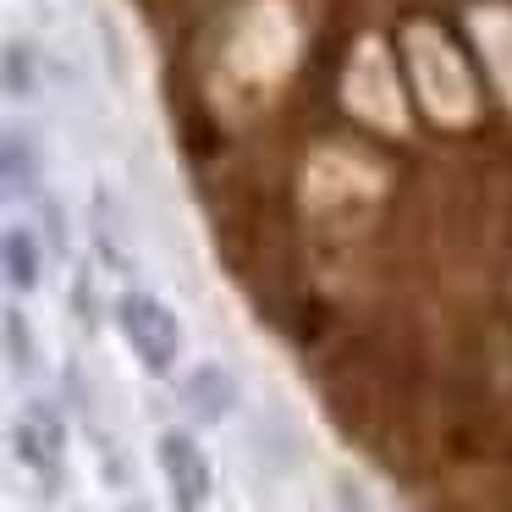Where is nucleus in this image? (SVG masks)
Masks as SVG:
<instances>
[{"instance_id": "nucleus-1", "label": "nucleus", "mask_w": 512, "mask_h": 512, "mask_svg": "<svg viewBox=\"0 0 512 512\" xmlns=\"http://www.w3.org/2000/svg\"><path fill=\"white\" fill-rule=\"evenodd\" d=\"M116 331L133 347V358L144 364V375H171L182 358V325L171 314V303H160L155 292H122L116 298Z\"/></svg>"}, {"instance_id": "nucleus-2", "label": "nucleus", "mask_w": 512, "mask_h": 512, "mask_svg": "<svg viewBox=\"0 0 512 512\" xmlns=\"http://www.w3.org/2000/svg\"><path fill=\"white\" fill-rule=\"evenodd\" d=\"M155 463H160V479H166V490H171V507L204 512V501H210V490H215V468H210V457H204V446L193 441L188 430H160Z\"/></svg>"}, {"instance_id": "nucleus-3", "label": "nucleus", "mask_w": 512, "mask_h": 512, "mask_svg": "<svg viewBox=\"0 0 512 512\" xmlns=\"http://www.w3.org/2000/svg\"><path fill=\"white\" fill-rule=\"evenodd\" d=\"M12 446H17V463L34 468L45 485H61V452H67V424L50 402H28V413L17 419L12 430Z\"/></svg>"}, {"instance_id": "nucleus-4", "label": "nucleus", "mask_w": 512, "mask_h": 512, "mask_svg": "<svg viewBox=\"0 0 512 512\" xmlns=\"http://www.w3.org/2000/svg\"><path fill=\"white\" fill-rule=\"evenodd\" d=\"M182 408H188L193 424H226L237 413V402H243V391H237V375L226 364H193L188 375H182Z\"/></svg>"}, {"instance_id": "nucleus-5", "label": "nucleus", "mask_w": 512, "mask_h": 512, "mask_svg": "<svg viewBox=\"0 0 512 512\" xmlns=\"http://www.w3.org/2000/svg\"><path fill=\"white\" fill-rule=\"evenodd\" d=\"M39 171H45L39 138L28 133V127H0V188H6V204H12V199H34V193H39Z\"/></svg>"}, {"instance_id": "nucleus-6", "label": "nucleus", "mask_w": 512, "mask_h": 512, "mask_svg": "<svg viewBox=\"0 0 512 512\" xmlns=\"http://www.w3.org/2000/svg\"><path fill=\"white\" fill-rule=\"evenodd\" d=\"M0 281L17 298L39 292V281H45V243H39L34 226H6V237H0Z\"/></svg>"}, {"instance_id": "nucleus-7", "label": "nucleus", "mask_w": 512, "mask_h": 512, "mask_svg": "<svg viewBox=\"0 0 512 512\" xmlns=\"http://www.w3.org/2000/svg\"><path fill=\"white\" fill-rule=\"evenodd\" d=\"M0 94L17 105L39 100V45L34 39H6L0 45Z\"/></svg>"}, {"instance_id": "nucleus-8", "label": "nucleus", "mask_w": 512, "mask_h": 512, "mask_svg": "<svg viewBox=\"0 0 512 512\" xmlns=\"http://www.w3.org/2000/svg\"><path fill=\"white\" fill-rule=\"evenodd\" d=\"M0 353H6V369H12L17 380H28L39 369V336H34V325H28V314L17 309V303H6V314H0Z\"/></svg>"}, {"instance_id": "nucleus-9", "label": "nucleus", "mask_w": 512, "mask_h": 512, "mask_svg": "<svg viewBox=\"0 0 512 512\" xmlns=\"http://www.w3.org/2000/svg\"><path fill=\"white\" fill-rule=\"evenodd\" d=\"M45 237L56 243V254H67V221H61V204L45 199Z\"/></svg>"}, {"instance_id": "nucleus-10", "label": "nucleus", "mask_w": 512, "mask_h": 512, "mask_svg": "<svg viewBox=\"0 0 512 512\" xmlns=\"http://www.w3.org/2000/svg\"><path fill=\"white\" fill-rule=\"evenodd\" d=\"M122 512H149V507H138V501H133V507H122Z\"/></svg>"}, {"instance_id": "nucleus-11", "label": "nucleus", "mask_w": 512, "mask_h": 512, "mask_svg": "<svg viewBox=\"0 0 512 512\" xmlns=\"http://www.w3.org/2000/svg\"><path fill=\"white\" fill-rule=\"evenodd\" d=\"M0 204H6V188H0Z\"/></svg>"}]
</instances>
